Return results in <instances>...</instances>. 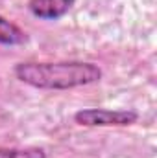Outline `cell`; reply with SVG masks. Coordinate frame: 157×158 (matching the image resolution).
I'll return each instance as SVG.
<instances>
[{"label":"cell","instance_id":"2","mask_svg":"<svg viewBox=\"0 0 157 158\" xmlns=\"http://www.w3.org/2000/svg\"><path fill=\"white\" fill-rule=\"evenodd\" d=\"M137 119L139 112L131 109H81L74 114L81 127H129Z\"/></svg>","mask_w":157,"mask_h":158},{"label":"cell","instance_id":"5","mask_svg":"<svg viewBox=\"0 0 157 158\" xmlns=\"http://www.w3.org/2000/svg\"><path fill=\"white\" fill-rule=\"evenodd\" d=\"M0 158H46L43 147H0Z\"/></svg>","mask_w":157,"mask_h":158},{"label":"cell","instance_id":"3","mask_svg":"<svg viewBox=\"0 0 157 158\" xmlns=\"http://www.w3.org/2000/svg\"><path fill=\"white\" fill-rule=\"evenodd\" d=\"M74 4L76 0H28V11L41 20H59Z\"/></svg>","mask_w":157,"mask_h":158},{"label":"cell","instance_id":"1","mask_svg":"<svg viewBox=\"0 0 157 158\" xmlns=\"http://www.w3.org/2000/svg\"><path fill=\"white\" fill-rule=\"evenodd\" d=\"M15 77L39 90H72L102 81L104 72L91 61H24L15 64Z\"/></svg>","mask_w":157,"mask_h":158},{"label":"cell","instance_id":"4","mask_svg":"<svg viewBox=\"0 0 157 158\" xmlns=\"http://www.w3.org/2000/svg\"><path fill=\"white\" fill-rule=\"evenodd\" d=\"M28 42V35L15 22L0 15V44L2 46H22Z\"/></svg>","mask_w":157,"mask_h":158}]
</instances>
